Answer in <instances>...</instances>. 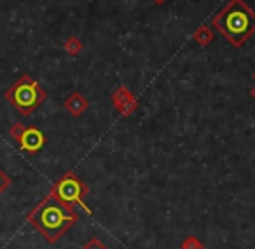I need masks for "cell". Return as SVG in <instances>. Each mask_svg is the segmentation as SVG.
I'll return each instance as SVG.
<instances>
[{
	"label": "cell",
	"instance_id": "obj_1",
	"mask_svg": "<svg viewBox=\"0 0 255 249\" xmlns=\"http://www.w3.org/2000/svg\"><path fill=\"white\" fill-rule=\"evenodd\" d=\"M26 220L49 244H54L74 227L79 220V214L74 211V207L67 206L49 193L30 211Z\"/></svg>",
	"mask_w": 255,
	"mask_h": 249
},
{
	"label": "cell",
	"instance_id": "obj_2",
	"mask_svg": "<svg viewBox=\"0 0 255 249\" xmlns=\"http://www.w3.org/2000/svg\"><path fill=\"white\" fill-rule=\"evenodd\" d=\"M213 26L234 47H240L255 32V12L243 0H231L213 18Z\"/></svg>",
	"mask_w": 255,
	"mask_h": 249
},
{
	"label": "cell",
	"instance_id": "obj_3",
	"mask_svg": "<svg viewBox=\"0 0 255 249\" xmlns=\"http://www.w3.org/2000/svg\"><path fill=\"white\" fill-rule=\"evenodd\" d=\"M46 98H47L46 91L30 75H21L5 91V99L25 117L32 115L33 110L39 108L46 101Z\"/></svg>",
	"mask_w": 255,
	"mask_h": 249
},
{
	"label": "cell",
	"instance_id": "obj_4",
	"mask_svg": "<svg viewBox=\"0 0 255 249\" xmlns=\"http://www.w3.org/2000/svg\"><path fill=\"white\" fill-rule=\"evenodd\" d=\"M51 195H54L56 199H60L61 202H65L70 207H81L84 209V213L91 214V209L86 206L84 199L89 193V188L75 172H67L63 174L53 186H51Z\"/></svg>",
	"mask_w": 255,
	"mask_h": 249
},
{
	"label": "cell",
	"instance_id": "obj_5",
	"mask_svg": "<svg viewBox=\"0 0 255 249\" xmlns=\"http://www.w3.org/2000/svg\"><path fill=\"white\" fill-rule=\"evenodd\" d=\"M18 145L23 152H28V154H37L44 148L46 145V136L40 129L37 127H23L21 134H19L18 140Z\"/></svg>",
	"mask_w": 255,
	"mask_h": 249
},
{
	"label": "cell",
	"instance_id": "obj_6",
	"mask_svg": "<svg viewBox=\"0 0 255 249\" xmlns=\"http://www.w3.org/2000/svg\"><path fill=\"white\" fill-rule=\"evenodd\" d=\"M114 106L119 110L123 115H131L136 110V99L133 98L131 92H128L126 87H119L116 92H114Z\"/></svg>",
	"mask_w": 255,
	"mask_h": 249
},
{
	"label": "cell",
	"instance_id": "obj_7",
	"mask_svg": "<svg viewBox=\"0 0 255 249\" xmlns=\"http://www.w3.org/2000/svg\"><path fill=\"white\" fill-rule=\"evenodd\" d=\"M63 106H65V110H67L70 115H74V117H79V115H82V113L88 110V106H89V101L84 98V96L81 94V92H72L70 96H68L67 99H65V103H63Z\"/></svg>",
	"mask_w": 255,
	"mask_h": 249
},
{
	"label": "cell",
	"instance_id": "obj_8",
	"mask_svg": "<svg viewBox=\"0 0 255 249\" xmlns=\"http://www.w3.org/2000/svg\"><path fill=\"white\" fill-rule=\"evenodd\" d=\"M81 49H82V44L77 37H70V39L65 42V51H67L68 54H72V56L81 53Z\"/></svg>",
	"mask_w": 255,
	"mask_h": 249
},
{
	"label": "cell",
	"instance_id": "obj_9",
	"mask_svg": "<svg viewBox=\"0 0 255 249\" xmlns=\"http://www.w3.org/2000/svg\"><path fill=\"white\" fill-rule=\"evenodd\" d=\"M180 249H206V248L194 237V235H187V237L182 241Z\"/></svg>",
	"mask_w": 255,
	"mask_h": 249
},
{
	"label": "cell",
	"instance_id": "obj_10",
	"mask_svg": "<svg viewBox=\"0 0 255 249\" xmlns=\"http://www.w3.org/2000/svg\"><path fill=\"white\" fill-rule=\"evenodd\" d=\"M194 37H196V40L201 44V46H206V44L212 40V32H208V30H206V26H203V28H199L198 32H196Z\"/></svg>",
	"mask_w": 255,
	"mask_h": 249
},
{
	"label": "cell",
	"instance_id": "obj_11",
	"mask_svg": "<svg viewBox=\"0 0 255 249\" xmlns=\"http://www.w3.org/2000/svg\"><path fill=\"white\" fill-rule=\"evenodd\" d=\"M82 249H109V248H107V246L103 244L98 237H93V239H89L84 246H82Z\"/></svg>",
	"mask_w": 255,
	"mask_h": 249
},
{
	"label": "cell",
	"instance_id": "obj_12",
	"mask_svg": "<svg viewBox=\"0 0 255 249\" xmlns=\"http://www.w3.org/2000/svg\"><path fill=\"white\" fill-rule=\"evenodd\" d=\"M9 186H11V178H9V176L0 169V193H4Z\"/></svg>",
	"mask_w": 255,
	"mask_h": 249
},
{
	"label": "cell",
	"instance_id": "obj_13",
	"mask_svg": "<svg viewBox=\"0 0 255 249\" xmlns=\"http://www.w3.org/2000/svg\"><path fill=\"white\" fill-rule=\"evenodd\" d=\"M154 2H157V4H163L164 0H154Z\"/></svg>",
	"mask_w": 255,
	"mask_h": 249
},
{
	"label": "cell",
	"instance_id": "obj_14",
	"mask_svg": "<svg viewBox=\"0 0 255 249\" xmlns=\"http://www.w3.org/2000/svg\"><path fill=\"white\" fill-rule=\"evenodd\" d=\"M252 96H254V98H255V87L252 89Z\"/></svg>",
	"mask_w": 255,
	"mask_h": 249
},
{
	"label": "cell",
	"instance_id": "obj_15",
	"mask_svg": "<svg viewBox=\"0 0 255 249\" xmlns=\"http://www.w3.org/2000/svg\"><path fill=\"white\" fill-rule=\"evenodd\" d=\"M254 77H255V75H254Z\"/></svg>",
	"mask_w": 255,
	"mask_h": 249
}]
</instances>
